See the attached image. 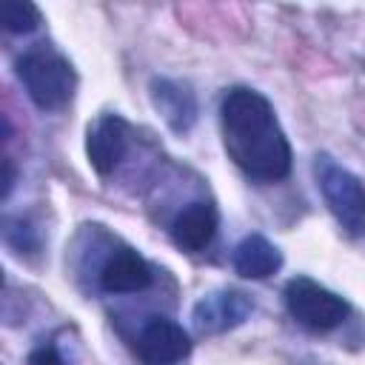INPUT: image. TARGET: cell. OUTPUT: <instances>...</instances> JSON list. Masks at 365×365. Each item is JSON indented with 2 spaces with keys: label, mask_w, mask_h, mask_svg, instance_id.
<instances>
[{
  "label": "cell",
  "mask_w": 365,
  "mask_h": 365,
  "mask_svg": "<svg viewBox=\"0 0 365 365\" xmlns=\"http://www.w3.org/2000/svg\"><path fill=\"white\" fill-rule=\"evenodd\" d=\"M3 240H6V245L14 248L17 254H37V251H40V237H37V231H34L23 217H17V220L9 217V220H6Z\"/></svg>",
  "instance_id": "13"
},
{
  "label": "cell",
  "mask_w": 365,
  "mask_h": 365,
  "mask_svg": "<svg viewBox=\"0 0 365 365\" xmlns=\"http://www.w3.org/2000/svg\"><path fill=\"white\" fill-rule=\"evenodd\" d=\"M97 279H100V288L106 294H137L154 282V271L140 251L120 248V251L108 254Z\"/></svg>",
  "instance_id": "10"
},
{
  "label": "cell",
  "mask_w": 365,
  "mask_h": 365,
  "mask_svg": "<svg viewBox=\"0 0 365 365\" xmlns=\"http://www.w3.org/2000/svg\"><path fill=\"white\" fill-rule=\"evenodd\" d=\"M251 314H254V302L248 294H242L237 288H217V291L202 294L194 302L191 325L197 334L214 336V334L240 328L245 319H251Z\"/></svg>",
  "instance_id": "5"
},
{
  "label": "cell",
  "mask_w": 365,
  "mask_h": 365,
  "mask_svg": "<svg viewBox=\"0 0 365 365\" xmlns=\"http://www.w3.org/2000/svg\"><path fill=\"white\" fill-rule=\"evenodd\" d=\"M29 365H66V359L51 342H43L29 354Z\"/></svg>",
  "instance_id": "14"
},
{
  "label": "cell",
  "mask_w": 365,
  "mask_h": 365,
  "mask_svg": "<svg viewBox=\"0 0 365 365\" xmlns=\"http://www.w3.org/2000/svg\"><path fill=\"white\" fill-rule=\"evenodd\" d=\"M17 80L23 83L29 100L40 108V111H60L71 103L74 88H77V71L68 63L66 54H60L57 48L37 43L31 48H26L17 63H14Z\"/></svg>",
  "instance_id": "2"
},
{
  "label": "cell",
  "mask_w": 365,
  "mask_h": 365,
  "mask_svg": "<svg viewBox=\"0 0 365 365\" xmlns=\"http://www.w3.org/2000/svg\"><path fill=\"white\" fill-rule=\"evenodd\" d=\"M231 265L242 279H268L282 268V251L262 234H248L237 242Z\"/></svg>",
  "instance_id": "11"
},
{
  "label": "cell",
  "mask_w": 365,
  "mask_h": 365,
  "mask_svg": "<svg viewBox=\"0 0 365 365\" xmlns=\"http://www.w3.org/2000/svg\"><path fill=\"white\" fill-rule=\"evenodd\" d=\"M40 26V9L29 0H9L3 3V29L11 34H29Z\"/></svg>",
  "instance_id": "12"
},
{
  "label": "cell",
  "mask_w": 365,
  "mask_h": 365,
  "mask_svg": "<svg viewBox=\"0 0 365 365\" xmlns=\"http://www.w3.org/2000/svg\"><path fill=\"white\" fill-rule=\"evenodd\" d=\"M148 97H151L154 111L163 117V123L174 134H188L194 128L200 106H197V94L191 91V86L171 80V77H154L148 83Z\"/></svg>",
  "instance_id": "8"
},
{
  "label": "cell",
  "mask_w": 365,
  "mask_h": 365,
  "mask_svg": "<svg viewBox=\"0 0 365 365\" xmlns=\"http://www.w3.org/2000/svg\"><path fill=\"white\" fill-rule=\"evenodd\" d=\"M282 297H285L288 314L299 325H305L311 331H334L351 314V305L339 294H334L331 288L319 285L311 277H294V279H288Z\"/></svg>",
  "instance_id": "4"
},
{
  "label": "cell",
  "mask_w": 365,
  "mask_h": 365,
  "mask_svg": "<svg viewBox=\"0 0 365 365\" xmlns=\"http://www.w3.org/2000/svg\"><path fill=\"white\" fill-rule=\"evenodd\" d=\"M128 151V123L120 114H100L86 131V157L100 177H108Z\"/></svg>",
  "instance_id": "7"
},
{
  "label": "cell",
  "mask_w": 365,
  "mask_h": 365,
  "mask_svg": "<svg viewBox=\"0 0 365 365\" xmlns=\"http://www.w3.org/2000/svg\"><path fill=\"white\" fill-rule=\"evenodd\" d=\"M314 174H317L319 194L328 211L334 214V220L339 222V228L348 237H362L365 234V182L348 168H342L336 160H331L328 154H317Z\"/></svg>",
  "instance_id": "3"
},
{
  "label": "cell",
  "mask_w": 365,
  "mask_h": 365,
  "mask_svg": "<svg viewBox=\"0 0 365 365\" xmlns=\"http://www.w3.org/2000/svg\"><path fill=\"white\" fill-rule=\"evenodd\" d=\"M220 228V214L217 205L208 200H194L185 208H180V214L171 222V240L177 248L188 251V254H200L205 251Z\"/></svg>",
  "instance_id": "9"
},
{
  "label": "cell",
  "mask_w": 365,
  "mask_h": 365,
  "mask_svg": "<svg viewBox=\"0 0 365 365\" xmlns=\"http://www.w3.org/2000/svg\"><path fill=\"white\" fill-rule=\"evenodd\" d=\"M134 354L143 365H177L191 354V336L180 322L151 317L137 334Z\"/></svg>",
  "instance_id": "6"
},
{
  "label": "cell",
  "mask_w": 365,
  "mask_h": 365,
  "mask_svg": "<svg viewBox=\"0 0 365 365\" xmlns=\"http://www.w3.org/2000/svg\"><path fill=\"white\" fill-rule=\"evenodd\" d=\"M14 182H17V168H14V160L6 154V157H3V191H0V197H3V200H9V194H11Z\"/></svg>",
  "instance_id": "15"
},
{
  "label": "cell",
  "mask_w": 365,
  "mask_h": 365,
  "mask_svg": "<svg viewBox=\"0 0 365 365\" xmlns=\"http://www.w3.org/2000/svg\"><path fill=\"white\" fill-rule=\"evenodd\" d=\"M220 131L228 160L257 182H279L291 174V143L265 94L234 86L220 103Z\"/></svg>",
  "instance_id": "1"
}]
</instances>
